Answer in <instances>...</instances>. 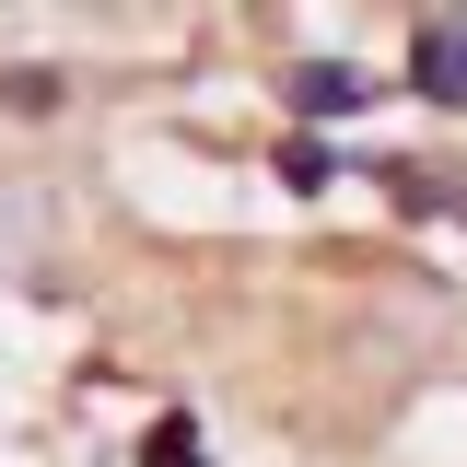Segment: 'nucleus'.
<instances>
[{
    "label": "nucleus",
    "mask_w": 467,
    "mask_h": 467,
    "mask_svg": "<svg viewBox=\"0 0 467 467\" xmlns=\"http://www.w3.org/2000/svg\"><path fill=\"white\" fill-rule=\"evenodd\" d=\"M47 257V199L24 175H0V269H36Z\"/></svg>",
    "instance_id": "obj_3"
},
{
    "label": "nucleus",
    "mask_w": 467,
    "mask_h": 467,
    "mask_svg": "<svg viewBox=\"0 0 467 467\" xmlns=\"http://www.w3.org/2000/svg\"><path fill=\"white\" fill-rule=\"evenodd\" d=\"M409 94L420 106H467V12H432L409 36Z\"/></svg>",
    "instance_id": "obj_1"
},
{
    "label": "nucleus",
    "mask_w": 467,
    "mask_h": 467,
    "mask_svg": "<svg viewBox=\"0 0 467 467\" xmlns=\"http://www.w3.org/2000/svg\"><path fill=\"white\" fill-rule=\"evenodd\" d=\"M0 106H12V117H47L58 106V70H0Z\"/></svg>",
    "instance_id": "obj_4"
},
{
    "label": "nucleus",
    "mask_w": 467,
    "mask_h": 467,
    "mask_svg": "<svg viewBox=\"0 0 467 467\" xmlns=\"http://www.w3.org/2000/svg\"><path fill=\"white\" fill-rule=\"evenodd\" d=\"M140 467H199V420H152V444H140Z\"/></svg>",
    "instance_id": "obj_5"
},
{
    "label": "nucleus",
    "mask_w": 467,
    "mask_h": 467,
    "mask_svg": "<svg viewBox=\"0 0 467 467\" xmlns=\"http://www.w3.org/2000/svg\"><path fill=\"white\" fill-rule=\"evenodd\" d=\"M281 106L304 117V129H327V117H362V106H374V82H362L350 58H292V70H281Z\"/></svg>",
    "instance_id": "obj_2"
}]
</instances>
